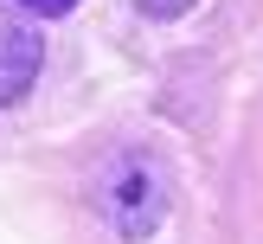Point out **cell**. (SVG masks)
Segmentation results:
<instances>
[{
    "instance_id": "6da1fadb",
    "label": "cell",
    "mask_w": 263,
    "mask_h": 244,
    "mask_svg": "<svg viewBox=\"0 0 263 244\" xmlns=\"http://www.w3.org/2000/svg\"><path fill=\"white\" fill-rule=\"evenodd\" d=\"M97 212L116 225V238L148 244L167 218V167L148 148H122L109 154V167L97 174Z\"/></svg>"
},
{
    "instance_id": "7a4b0ae2",
    "label": "cell",
    "mask_w": 263,
    "mask_h": 244,
    "mask_svg": "<svg viewBox=\"0 0 263 244\" xmlns=\"http://www.w3.org/2000/svg\"><path fill=\"white\" fill-rule=\"evenodd\" d=\"M39 58H45V45H39L32 26L0 20V103H13V97H26V90H32Z\"/></svg>"
},
{
    "instance_id": "3957f363",
    "label": "cell",
    "mask_w": 263,
    "mask_h": 244,
    "mask_svg": "<svg viewBox=\"0 0 263 244\" xmlns=\"http://www.w3.org/2000/svg\"><path fill=\"white\" fill-rule=\"evenodd\" d=\"M141 13H148V20H180V13L186 7H199V0H135Z\"/></svg>"
},
{
    "instance_id": "277c9868",
    "label": "cell",
    "mask_w": 263,
    "mask_h": 244,
    "mask_svg": "<svg viewBox=\"0 0 263 244\" xmlns=\"http://www.w3.org/2000/svg\"><path fill=\"white\" fill-rule=\"evenodd\" d=\"M13 7H26V13H39V20H58V13H71L77 0H13Z\"/></svg>"
}]
</instances>
